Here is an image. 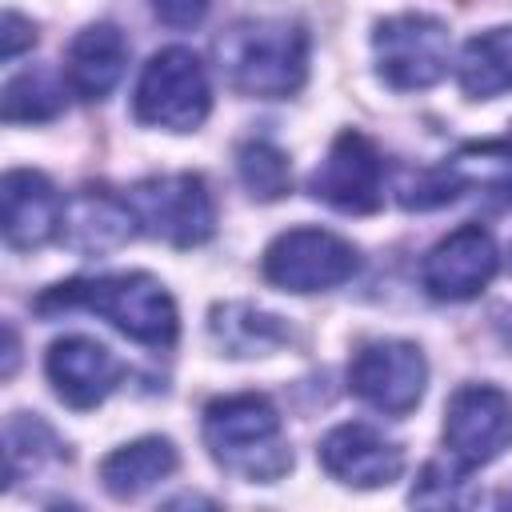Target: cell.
Instances as JSON below:
<instances>
[{
  "label": "cell",
  "mask_w": 512,
  "mask_h": 512,
  "mask_svg": "<svg viewBox=\"0 0 512 512\" xmlns=\"http://www.w3.org/2000/svg\"><path fill=\"white\" fill-rule=\"evenodd\" d=\"M60 308H84L104 316L112 328L132 336L148 348H168L176 340V304L164 292L160 280L148 272H124V276H84L48 288L36 300L40 316H52Z\"/></svg>",
  "instance_id": "cell-1"
},
{
  "label": "cell",
  "mask_w": 512,
  "mask_h": 512,
  "mask_svg": "<svg viewBox=\"0 0 512 512\" xmlns=\"http://www.w3.org/2000/svg\"><path fill=\"white\" fill-rule=\"evenodd\" d=\"M204 440L212 460L252 484H272L292 468V452L280 428V412L268 396L240 392L204 408Z\"/></svg>",
  "instance_id": "cell-2"
},
{
  "label": "cell",
  "mask_w": 512,
  "mask_h": 512,
  "mask_svg": "<svg viewBox=\"0 0 512 512\" xmlns=\"http://www.w3.org/2000/svg\"><path fill=\"white\" fill-rule=\"evenodd\" d=\"M232 88L248 96H292L308 72V36L292 20H240L216 40Z\"/></svg>",
  "instance_id": "cell-3"
},
{
  "label": "cell",
  "mask_w": 512,
  "mask_h": 512,
  "mask_svg": "<svg viewBox=\"0 0 512 512\" xmlns=\"http://www.w3.org/2000/svg\"><path fill=\"white\" fill-rule=\"evenodd\" d=\"M212 108L208 72L188 48L156 52L136 84V120L168 132H192Z\"/></svg>",
  "instance_id": "cell-4"
},
{
  "label": "cell",
  "mask_w": 512,
  "mask_h": 512,
  "mask_svg": "<svg viewBox=\"0 0 512 512\" xmlns=\"http://www.w3.org/2000/svg\"><path fill=\"white\" fill-rule=\"evenodd\" d=\"M128 204H132V212L148 236L168 240L176 248L204 244L216 228L212 192L196 172L148 176L128 192Z\"/></svg>",
  "instance_id": "cell-5"
},
{
  "label": "cell",
  "mask_w": 512,
  "mask_h": 512,
  "mask_svg": "<svg viewBox=\"0 0 512 512\" xmlns=\"http://www.w3.org/2000/svg\"><path fill=\"white\" fill-rule=\"evenodd\" d=\"M372 44H376L380 76L400 92L432 88L448 72V28L436 16L424 12L388 16L376 24Z\"/></svg>",
  "instance_id": "cell-6"
},
{
  "label": "cell",
  "mask_w": 512,
  "mask_h": 512,
  "mask_svg": "<svg viewBox=\"0 0 512 512\" xmlns=\"http://www.w3.org/2000/svg\"><path fill=\"white\" fill-rule=\"evenodd\" d=\"M356 268V248L324 228H292L264 252V276L284 292H324L352 280Z\"/></svg>",
  "instance_id": "cell-7"
},
{
  "label": "cell",
  "mask_w": 512,
  "mask_h": 512,
  "mask_svg": "<svg viewBox=\"0 0 512 512\" xmlns=\"http://www.w3.org/2000/svg\"><path fill=\"white\" fill-rule=\"evenodd\" d=\"M448 456L468 472L496 460L512 444V400L492 384H464L444 412Z\"/></svg>",
  "instance_id": "cell-8"
},
{
  "label": "cell",
  "mask_w": 512,
  "mask_h": 512,
  "mask_svg": "<svg viewBox=\"0 0 512 512\" xmlns=\"http://www.w3.org/2000/svg\"><path fill=\"white\" fill-rule=\"evenodd\" d=\"M348 384L352 392L372 404L376 412L404 416L420 404L424 384H428V364L416 344L408 340H372L364 344L352 364H348Z\"/></svg>",
  "instance_id": "cell-9"
},
{
  "label": "cell",
  "mask_w": 512,
  "mask_h": 512,
  "mask_svg": "<svg viewBox=\"0 0 512 512\" xmlns=\"http://www.w3.org/2000/svg\"><path fill=\"white\" fill-rule=\"evenodd\" d=\"M312 196L340 212H376L384 200V160L364 132H340L308 180Z\"/></svg>",
  "instance_id": "cell-10"
},
{
  "label": "cell",
  "mask_w": 512,
  "mask_h": 512,
  "mask_svg": "<svg viewBox=\"0 0 512 512\" xmlns=\"http://www.w3.org/2000/svg\"><path fill=\"white\" fill-rule=\"evenodd\" d=\"M496 264L500 256L492 232L480 224H460L424 256L420 280L436 300H472L488 288Z\"/></svg>",
  "instance_id": "cell-11"
},
{
  "label": "cell",
  "mask_w": 512,
  "mask_h": 512,
  "mask_svg": "<svg viewBox=\"0 0 512 512\" xmlns=\"http://www.w3.org/2000/svg\"><path fill=\"white\" fill-rule=\"evenodd\" d=\"M320 464L332 480L352 488L392 484L404 468V452L372 424H336L320 440Z\"/></svg>",
  "instance_id": "cell-12"
},
{
  "label": "cell",
  "mask_w": 512,
  "mask_h": 512,
  "mask_svg": "<svg viewBox=\"0 0 512 512\" xmlns=\"http://www.w3.org/2000/svg\"><path fill=\"white\" fill-rule=\"evenodd\" d=\"M0 204H4V240L12 248H40L64 232L68 204L60 200V192L44 172L32 168L4 172Z\"/></svg>",
  "instance_id": "cell-13"
},
{
  "label": "cell",
  "mask_w": 512,
  "mask_h": 512,
  "mask_svg": "<svg viewBox=\"0 0 512 512\" xmlns=\"http://www.w3.org/2000/svg\"><path fill=\"white\" fill-rule=\"evenodd\" d=\"M48 380L56 384V396L72 408H96L124 376V364L92 336H64L48 348Z\"/></svg>",
  "instance_id": "cell-14"
},
{
  "label": "cell",
  "mask_w": 512,
  "mask_h": 512,
  "mask_svg": "<svg viewBox=\"0 0 512 512\" xmlns=\"http://www.w3.org/2000/svg\"><path fill=\"white\" fill-rule=\"evenodd\" d=\"M136 212L128 204V196H112L104 188H84L68 212H64V236L72 248L80 252H108L120 248L132 232H136Z\"/></svg>",
  "instance_id": "cell-15"
},
{
  "label": "cell",
  "mask_w": 512,
  "mask_h": 512,
  "mask_svg": "<svg viewBox=\"0 0 512 512\" xmlns=\"http://www.w3.org/2000/svg\"><path fill=\"white\" fill-rule=\"evenodd\" d=\"M124 64H128V44L116 24H88L68 44V84L84 100H104L124 76Z\"/></svg>",
  "instance_id": "cell-16"
},
{
  "label": "cell",
  "mask_w": 512,
  "mask_h": 512,
  "mask_svg": "<svg viewBox=\"0 0 512 512\" xmlns=\"http://www.w3.org/2000/svg\"><path fill=\"white\" fill-rule=\"evenodd\" d=\"M172 472H176V448L164 436L132 440V444L116 448L112 456H104V464H100V480H104L108 496H116V500H136L140 492H148L152 484H160Z\"/></svg>",
  "instance_id": "cell-17"
},
{
  "label": "cell",
  "mask_w": 512,
  "mask_h": 512,
  "mask_svg": "<svg viewBox=\"0 0 512 512\" xmlns=\"http://www.w3.org/2000/svg\"><path fill=\"white\" fill-rule=\"evenodd\" d=\"M460 88L476 100L512 88V28H488L460 52Z\"/></svg>",
  "instance_id": "cell-18"
},
{
  "label": "cell",
  "mask_w": 512,
  "mask_h": 512,
  "mask_svg": "<svg viewBox=\"0 0 512 512\" xmlns=\"http://www.w3.org/2000/svg\"><path fill=\"white\" fill-rule=\"evenodd\" d=\"M212 336L228 356H264L276 344H284V324L272 312H260L252 304H216L212 308Z\"/></svg>",
  "instance_id": "cell-19"
},
{
  "label": "cell",
  "mask_w": 512,
  "mask_h": 512,
  "mask_svg": "<svg viewBox=\"0 0 512 512\" xmlns=\"http://www.w3.org/2000/svg\"><path fill=\"white\" fill-rule=\"evenodd\" d=\"M64 108V80L52 68H28L8 80L4 88V120L8 124H32L52 120Z\"/></svg>",
  "instance_id": "cell-20"
},
{
  "label": "cell",
  "mask_w": 512,
  "mask_h": 512,
  "mask_svg": "<svg viewBox=\"0 0 512 512\" xmlns=\"http://www.w3.org/2000/svg\"><path fill=\"white\" fill-rule=\"evenodd\" d=\"M236 172L244 180V188L256 196V200H280L292 184V168H288V156L268 144V140H248L240 144L236 152Z\"/></svg>",
  "instance_id": "cell-21"
},
{
  "label": "cell",
  "mask_w": 512,
  "mask_h": 512,
  "mask_svg": "<svg viewBox=\"0 0 512 512\" xmlns=\"http://www.w3.org/2000/svg\"><path fill=\"white\" fill-rule=\"evenodd\" d=\"M32 464H44L48 456H56V436L48 432V424H40L36 416H12L8 420V480H20V472Z\"/></svg>",
  "instance_id": "cell-22"
},
{
  "label": "cell",
  "mask_w": 512,
  "mask_h": 512,
  "mask_svg": "<svg viewBox=\"0 0 512 512\" xmlns=\"http://www.w3.org/2000/svg\"><path fill=\"white\" fill-rule=\"evenodd\" d=\"M152 8L168 28H192L204 20L208 0H152Z\"/></svg>",
  "instance_id": "cell-23"
},
{
  "label": "cell",
  "mask_w": 512,
  "mask_h": 512,
  "mask_svg": "<svg viewBox=\"0 0 512 512\" xmlns=\"http://www.w3.org/2000/svg\"><path fill=\"white\" fill-rule=\"evenodd\" d=\"M28 44H36L32 24H28L20 12H8V16H4V32H0V52H4V60L20 56V48H28Z\"/></svg>",
  "instance_id": "cell-24"
},
{
  "label": "cell",
  "mask_w": 512,
  "mask_h": 512,
  "mask_svg": "<svg viewBox=\"0 0 512 512\" xmlns=\"http://www.w3.org/2000/svg\"><path fill=\"white\" fill-rule=\"evenodd\" d=\"M488 148H492V152H500V156H508V160H512V132H508V136H504V140H496V144H488Z\"/></svg>",
  "instance_id": "cell-25"
},
{
  "label": "cell",
  "mask_w": 512,
  "mask_h": 512,
  "mask_svg": "<svg viewBox=\"0 0 512 512\" xmlns=\"http://www.w3.org/2000/svg\"><path fill=\"white\" fill-rule=\"evenodd\" d=\"M504 504H512V492H508V496H504Z\"/></svg>",
  "instance_id": "cell-26"
}]
</instances>
